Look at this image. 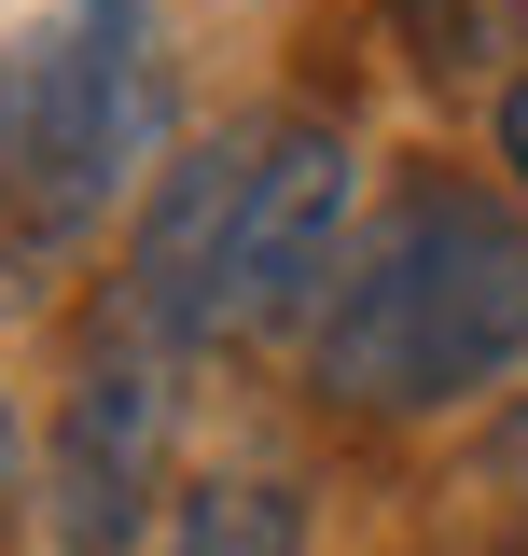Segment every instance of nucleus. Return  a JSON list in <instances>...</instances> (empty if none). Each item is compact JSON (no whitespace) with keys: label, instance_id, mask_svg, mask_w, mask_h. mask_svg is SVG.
Instances as JSON below:
<instances>
[{"label":"nucleus","instance_id":"1","mask_svg":"<svg viewBox=\"0 0 528 556\" xmlns=\"http://www.w3.org/2000/svg\"><path fill=\"white\" fill-rule=\"evenodd\" d=\"M528 362V208L487 181H403L376 237H348L306 376L348 417H445Z\"/></svg>","mask_w":528,"mask_h":556},{"label":"nucleus","instance_id":"4","mask_svg":"<svg viewBox=\"0 0 528 556\" xmlns=\"http://www.w3.org/2000/svg\"><path fill=\"white\" fill-rule=\"evenodd\" d=\"M167 445H181V362H153L126 334H84L70 362L56 445H42V515H56V556H126L167 501Z\"/></svg>","mask_w":528,"mask_h":556},{"label":"nucleus","instance_id":"8","mask_svg":"<svg viewBox=\"0 0 528 556\" xmlns=\"http://www.w3.org/2000/svg\"><path fill=\"white\" fill-rule=\"evenodd\" d=\"M501 167H515V181H528V70H515V84H501Z\"/></svg>","mask_w":528,"mask_h":556},{"label":"nucleus","instance_id":"2","mask_svg":"<svg viewBox=\"0 0 528 556\" xmlns=\"http://www.w3.org/2000/svg\"><path fill=\"white\" fill-rule=\"evenodd\" d=\"M167 153V42L153 0H70L0 42V223L28 251L98 237L112 195Z\"/></svg>","mask_w":528,"mask_h":556},{"label":"nucleus","instance_id":"6","mask_svg":"<svg viewBox=\"0 0 528 556\" xmlns=\"http://www.w3.org/2000/svg\"><path fill=\"white\" fill-rule=\"evenodd\" d=\"M417 42H431V70H473V42H487V0H417Z\"/></svg>","mask_w":528,"mask_h":556},{"label":"nucleus","instance_id":"7","mask_svg":"<svg viewBox=\"0 0 528 556\" xmlns=\"http://www.w3.org/2000/svg\"><path fill=\"white\" fill-rule=\"evenodd\" d=\"M487 473H501V486H528V390H515V417L487 431Z\"/></svg>","mask_w":528,"mask_h":556},{"label":"nucleus","instance_id":"3","mask_svg":"<svg viewBox=\"0 0 528 556\" xmlns=\"http://www.w3.org/2000/svg\"><path fill=\"white\" fill-rule=\"evenodd\" d=\"M348 195H362V153L320 112H264L251 167H237V223H223V306L209 348H264L320 320L334 265H348Z\"/></svg>","mask_w":528,"mask_h":556},{"label":"nucleus","instance_id":"9","mask_svg":"<svg viewBox=\"0 0 528 556\" xmlns=\"http://www.w3.org/2000/svg\"><path fill=\"white\" fill-rule=\"evenodd\" d=\"M0 473H14V417H0Z\"/></svg>","mask_w":528,"mask_h":556},{"label":"nucleus","instance_id":"5","mask_svg":"<svg viewBox=\"0 0 528 556\" xmlns=\"http://www.w3.org/2000/svg\"><path fill=\"white\" fill-rule=\"evenodd\" d=\"M167 556H306V486L292 473H209V486H181Z\"/></svg>","mask_w":528,"mask_h":556}]
</instances>
